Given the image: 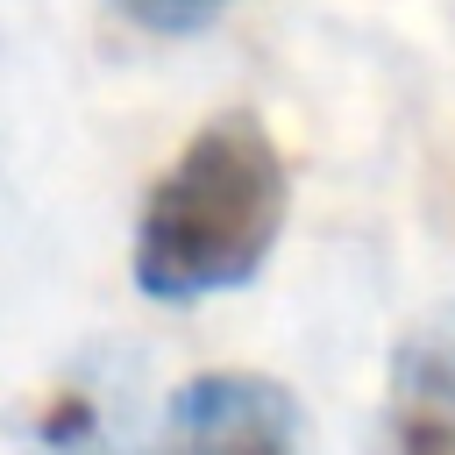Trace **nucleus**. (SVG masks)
I'll list each match as a JSON object with an SVG mask.
<instances>
[{
  "mask_svg": "<svg viewBox=\"0 0 455 455\" xmlns=\"http://www.w3.org/2000/svg\"><path fill=\"white\" fill-rule=\"evenodd\" d=\"M142 455H306V419L263 370H199L164 398Z\"/></svg>",
  "mask_w": 455,
  "mask_h": 455,
  "instance_id": "obj_2",
  "label": "nucleus"
},
{
  "mask_svg": "<svg viewBox=\"0 0 455 455\" xmlns=\"http://www.w3.org/2000/svg\"><path fill=\"white\" fill-rule=\"evenodd\" d=\"M128 370L71 363L36 405H28V448L36 455H142L128 441Z\"/></svg>",
  "mask_w": 455,
  "mask_h": 455,
  "instance_id": "obj_4",
  "label": "nucleus"
},
{
  "mask_svg": "<svg viewBox=\"0 0 455 455\" xmlns=\"http://www.w3.org/2000/svg\"><path fill=\"white\" fill-rule=\"evenodd\" d=\"M370 455H455V313H419L384 363Z\"/></svg>",
  "mask_w": 455,
  "mask_h": 455,
  "instance_id": "obj_3",
  "label": "nucleus"
},
{
  "mask_svg": "<svg viewBox=\"0 0 455 455\" xmlns=\"http://www.w3.org/2000/svg\"><path fill=\"white\" fill-rule=\"evenodd\" d=\"M128 21H142V28H156V36H192V28H206V21H220L235 0H114Z\"/></svg>",
  "mask_w": 455,
  "mask_h": 455,
  "instance_id": "obj_5",
  "label": "nucleus"
},
{
  "mask_svg": "<svg viewBox=\"0 0 455 455\" xmlns=\"http://www.w3.org/2000/svg\"><path fill=\"white\" fill-rule=\"evenodd\" d=\"M284 206H291V178L270 128L249 107L199 121L185 149L164 164V178L149 185L135 220L128 270L142 299L192 306L249 284L284 235Z\"/></svg>",
  "mask_w": 455,
  "mask_h": 455,
  "instance_id": "obj_1",
  "label": "nucleus"
}]
</instances>
